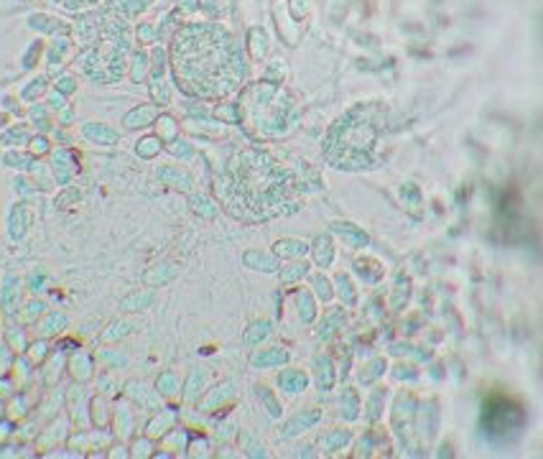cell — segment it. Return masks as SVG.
<instances>
[{
    "label": "cell",
    "instance_id": "1",
    "mask_svg": "<svg viewBox=\"0 0 543 459\" xmlns=\"http://www.w3.org/2000/svg\"><path fill=\"white\" fill-rule=\"evenodd\" d=\"M174 56L181 87L196 95H225L243 74L227 36L214 28H189L181 33Z\"/></svg>",
    "mask_w": 543,
    "mask_h": 459
}]
</instances>
